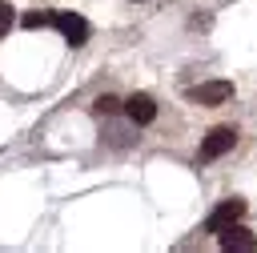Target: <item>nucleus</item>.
<instances>
[{
	"label": "nucleus",
	"instance_id": "8",
	"mask_svg": "<svg viewBox=\"0 0 257 253\" xmlns=\"http://www.w3.org/2000/svg\"><path fill=\"white\" fill-rule=\"evenodd\" d=\"M12 20H16V16H12V8H8V4L0 0V40L8 36V28H12Z\"/></svg>",
	"mask_w": 257,
	"mask_h": 253
},
{
	"label": "nucleus",
	"instance_id": "1",
	"mask_svg": "<svg viewBox=\"0 0 257 253\" xmlns=\"http://www.w3.org/2000/svg\"><path fill=\"white\" fill-rule=\"evenodd\" d=\"M241 217H245V201H241V197H229V201H221V205L205 217V233H217V237H221V233H225L229 225H237Z\"/></svg>",
	"mask_w": 257,
	"mask_h": 253
},
{
	"label": "nucleus",
	"instance_id": "2",
	"mask_svg": "<svg viewBox=\"0 0 257 253\" xmlns=\"http://www.w3.org/2000/svg\"><path fill=\"white\" fill-rule=\"evenodd\" d=\"M233 145H237V133H233L229 124H217V129H209V137L201 141V161H217V157H225Z\"/></svg>",
	"mask_w": 257,
	"mask_h": 253
},
{
	"label": "nucleus",
	"instance_id": "5",
	"mask_svg": "<svg viewBox=\"0 0 257 253\" xmlns=\"http://www.w3.org/2000/svg\"><path fill=\"white\" fill-rule=\"evenodd\" d=\"M221 249H225V253H253V249H257V237H253L245 225H229V229L221 233Z\"/></svg>",
	"mask_w": 257,
	"mask_h": 253
},
{
	"label": "nucleus",
	"instance_id": "3",
	"mask_svg": "<svg viewBox=\"0 0 257 253\" xmlns=\"http://www.w3.org/2000/svg\"><path fill=\"white\" fill-rule=\"evenodd\" d=\"M229 96H233V84L229 80H205V84L189 88V100H197V104H225Z\"/></svg>",
	"mask_w": 257,
	"mask_h": 253
},
{
	"label": "nucleus",
	"instance_id": "9",
	"mask_svg": "<svg viewBox=\"0 0 257 253\" xmlns=\"http://www.w3.org/2000/svg\"><path fill=\"white\" fill-rule=\"evenodd\" d=\"M116 108H120L116 96H100V100H96V112H116Z\"/></svg>",
	"mask_w": 257,
	"mask_h": 253
},
{
	"label": "nucleus",
	"instance_id": "6",
	"mask_svg": "<svg viewBox=\"0 0 257 253\" xmlns=\"http://www.w3.org/2000/svg\"><path fill=\"white\" fill-rule=\"evenodd\" d=\"M124 112H128V120H133V124H149V120L157 116V104H153V96H149V92H133V96L124 100Z\"/></svg>",
	"mask_w": 257,
	"mask_h": 253
},
{
	"label": "nucleus",
	"instance_id": "4",
	"mask_svg": "<svg viewBox=\"0 0 257 253\" xmlns=\"http://www.w3.org/2000/svg\"><path fill=\"white\" fill-rule=\"evenodd\" d=\"M56 28H60V36H64L72 48H80V44L88 40V24H84V16H76V12H56Z\"/></svg>",
	"mask_w": 257,
	"mask_h": 253
},
{
	"label": "nucleus",
	"instance_id": "7",
	"mask_svg": "<svg viewBox=\"0 0 257 253\" xmlns=\"http://www.w3.org/2000/svg\"><path fill=\"white\" fill-rule=\"evenodd\" d=\"M20 24L24 28H48V24H56V16H48V12H24Z\"/></svg>",
	"mask_w": 257,
	"mask_h": 253
}]
</instances>
